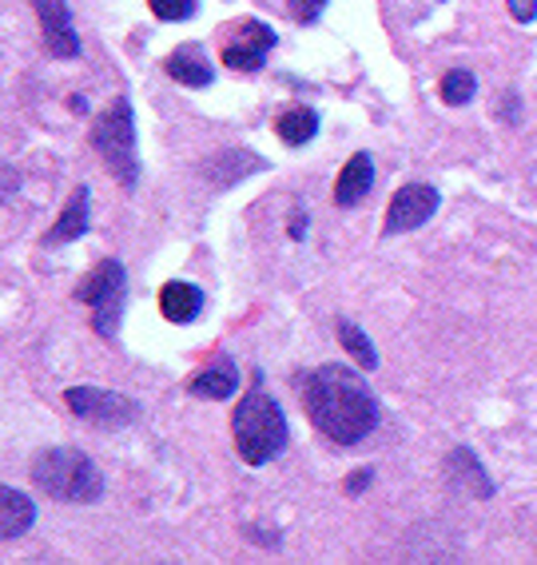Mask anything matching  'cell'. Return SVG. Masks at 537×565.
<instances>
[{
  "label": "cell",
  "instance_id": "44dd1931",
  "mask_svg": "<svg viewBox=\"0 0 537 565\" xmlns=\"http://www.w3.org/2000/svg\"><path fill=\"white\" fill-rule=\"evenodd\" d=\"M287 9L299 24H314L319 21V12L326 9V0H287Z\"/></svg>",
  "mask_w": 537,
  "mask_h": 565
},
{
  "label": "cell",
  "instance_id": "8992f818",
  "mask_svg": "<svg viewBox=\"0 0 537 565\" xmlns=\"http://www.w3.org/2000/svg\"><path fill=\"white\" fill-rule=\"evenodd\" d=\"M64 403H68V411L76 414V418H84V423L92 426H128L136 423V403L132 398H123V394L116 391H100V386H72L68 394H64Z\"/></svg>",
  "mask_w": 537,
  "mask_h": 565
},
{
  "label": "cell",
  "instance_id": "8fae6325",
  "mask_svg": "<svg viewBox=\"0 0 537 565\" xmlns=\"http://www.w3.org/2000/svg\"><path fill=\"white\" fill-rule=\"evenodd\" d=\"M84 232H88V188H76L72 200L64 203L61 220L52 223V232L44 235V243H49V247H64V243L80 239Z\"/></svg>",
  "mask_w": 537,
  "mask_h": 565
},
{
  "label": "cell",
  "instance_id": "7c38bea8",
  "mask_svg": "<svg viewBox=\"0 0 537 565\" xmlns=\"http://www.w3.org/2000/svg\"><path fill=\"white\" fill-rule=\"evenodd\" d=\"M168 76L180 84H187V88H207L212 84V64H207V56L200 52V44H180V49L168 56Z\"/></svg>",
  "mask_w": 537,
  "mask_h": 565
},
{
  "label": "cell",
  "instance_id": "52a82bcc",
  "mask_svg": "<svg viewBox=\"0 0 537 565\" xmlns=\"http://www.w3.org/2000/svg\"><path fill=\"white\" fill-rule=\"evenodd\" d=\"M434 212H438L434 188H430V183H406V188L395 192L390 212H386V223H383L386 239H390V235H402V232H415V227H422Z\"/></svg>",
  "mask_w": 537,
  "mask_h": 565
},
{
  "label": "cell",
  "instance_id": "9c48e42d",
  "mask_svg": "<svg viewBox=\"0 0 537 565\" xmlns=\"http://www.w3.org/2000/svg\"><path fill=\"white\" fill-rule=\"evenodd\" d=\"M36 12H41V29H44V44H49L52 56L61 61H72L80 56V36L72 29V12L64 0H32Z\"/></svg>",
  "mask_w": 537,
  "mask_h": 565
},
{
  "label": "cell",
  "instance_id": "6da1fadb",
  "mask_svg": "<svg viewBox=\"0 0 537 565\" xmlns=\"http://www.w3.org/2000/svg\"><path fill=\"white\" fill-rule=\"evenodd\" d=\"M299 383H303L307 418H311L314 430H323L331 443L355 446L375 430V423H378L375 394L366 391V383L351 366L326 363V366H319V371L303 374Z\"/></svg>",
  "mask_w": 537,
  "mask_h": 565
},
{
  "label": "cell",
  "instance_id": "ac0fdd59",
  "mask_svg": "<svg viewBox=\"0 0 537 565\" xmlns=\"http://www.w3.org/2000/svg\"><path fill=\"white\" fill-rule=\"evenodd\" d=\"M339 343L346 347V354L355 359L363 371H370V366H378V354L375 347H370V339H366V331L358 323H351V319H339Z\"/></svg>",
  "mask_w": 537,
  "mask_h": 565
},
{
  "label": "cell",
  "instance_id": "9a60e30c",
  "mask_svg": "<svg viewBox=\"0 0 537 565\" xmlns=\"http://www.w3.org/2000/svg\"><path fill=\"white\" fill-rule=\"evenodd\" d=\"M32 522H36V505H32V498L21 494V490H12V486H4V490H0V534L21 537Z\"/></svg>",
  "mask_w": 537,
  "mask_h": 565
},
{
  "label": "cell",
  "instance_id": "5b68a950",
  "mask_svg": "<svg viewBox=\"0 0 537 565\" xmlns=\"http://www.w3.org/2000/svg\"><path fill=\"white\" fill-rule=\"evenodd\" d=\"M76 299L96 311V331L116 334V319H120V299H123V267L116 259L96 263L88 271V279L80 282Z\"/></svg>",
  "mask_w": 537,
  "mask_h": 565
},
{
  "label": "cell",
  "instance_id": "ba28073f",
  "mask_svg": "<svg viewBox=\"0 0 537 565\" xmlns=\"http://www.w3.org/2000/svg\"><path fill=\"white\" fill-rule=\"evenodd\" d=\"M271 49H275V32L267 29L264 21H244L239 24V32L227 41L224 64L235 72H255V68H264L267 52Z\"/></svg>",
  "mask_w": 537,
  "mask_h": 565
},
{
  "label": "cell",
  "instance_id": "ffe728a7",
  "mask_svg": "<svg viewBox=\"0 0 537 565\" xmlns=\"http://www.w3.org/2000/svg\"><path fill=\"white\" fill-rule=\"evenodd\" d=\"M160 21H187L200 0H148Z\"/></svg>",
  "mask_w": 537,
  "mask_h": 565
},
{
  "label": "cell",
  "instance_id": "603a6c76",
  "mask_svg": "<svg viewBox=\"0 0 537 565\" xmlns=\"http://www.w3.org/2000/svg\"><path fill=\"white\" fill-rule=\"evenodd\" d=\"M366 482H370V475H366V470H363V475H351V478H346V490H351V494H358Z\"/></svg>",
  "mask_w": 537,
  "mask_h": 565
},
{
  "label": "cell",
  "instance_id": "277c9868",
  "mask_svg": "<svg viewBox=\"0 0 537 565\" xmlns=\"http://www.w3.org/2000/svg\"><path fill=\"white\" fill-rule=\"evenodd\" d=\"M92 143L100 160L112 168V175L123 183V188H136L140 180V160H136V120H132V104L112 100V108L100 111V120L92 128Z\"/></svg>",
  "mask_w": 537,
  "mask_h": 565
},
{
  "label": "cell",
  "instance_id": "5bb4252c",
  "mask_svg": "<svg viewBox=\"0 0 537 565\" xmlns=\"http://www.w3.org/2000/svg\"><path fill=\"white\" fill-rule=\"evenodd\" d=\"M160 311L168 323H192L203 311V295L192 282H168L160 291Z\"/></svg>",
  "mask_w": 537,
  "mask_h": 565
},
{
  "label": "cell",
  "instance_id": "30bf717a",
  "mask_svg": "<svg viewBox=\"0 0 537 565\" xmlns=\"http://www.w3.org/2000/svg\"><path fill=\"white\" fill-rule=\"evenodd\" d=\"M370 188H375V163H370V156L358 152L346 160V168L339 172L335 180V203L339 207H355L358 200H366L370 195Z\"/></svg>",
  "mask_w": 537,
  "mask_h": 565
},
{
  "label": "cell",
  "instance_id": "d6986e66",
  "mask_svg": "<svg viewBox=\"0 0 537 565\" xmlns=\"http://www.w3.org/2000/svg\"><path fill=\"white\" fill-rule=\"evenodd\" d=\"M474 92H477V81L470 76V72H447L442 76V100L447 104H470L474 100Z\"/></svg>",
  "mask_w": 537,
  "mask_h": 565
},
{
  "label": "cell",
  "instance_id": "4fadbf2b",
  "mask_svg": "<svg viewBox=\"0 0 537 565\" xmlns=\"http://www.w3.org/2000/svg\"><path fill=\"white\" fill-rule=\"evenodd\" d=\"M447 475H450V482H454L458 490H466L470 498L494 494V482H490L486 470H482V462H477L470 450H454V455L447 458Z\"/></svg>",
  "mask_w": 537,
  "mask_h": 565
},
{
  "label": "cell",
  "instance_id": "7a4b0ae2",
  "mask_svg": "<svg viewBox=\"0 0 537 565\" xmlns=\"http://www.w3.org/2000/svg\"><path fill=\"white\" fill-rule=\"evenodd\" d=\"M232 430H235V450H239V458H244L247 466L271 462V458L287 446V438H291L279 403H275L259 383L239 398Z\"/></svg>",
  "mask_w": 537,
  "mask_h": 565
},
{
  "label": "cell",
  "instance_id": "2e32d148",
  "mask_svg": "<svg viewBox=\"0 0 537 565\" xmlns=\"http://www.w3.org/2000/svg\"><path fill=\"white\" fill-rule=\"evenodd\" d=\"M235 383H239V374H235L232 363H215L207 366V371H200L192 379V394H200V398H232Z\"/></svg>",
  "mask_w": 537,
  "mask_h": 565
},
{
  "label": "cell",
  "instance_id": "3957f363",
  "mask_svg": "<svg viewBox=\"0 0 537 565\" xmlns=\"http://www.w3.org/2000/svg\"><path fill=\"white\" fill-rule=\"evenodd\" d=\"M32 482L56 502H96L104 494V475L88 455L56 446L32 462Z\"/></svg>",
  "mask_w": 537,
  "mask_h": 565
},
{
  "label": "cell",
  "instance_id": "e0dca14e",
  "mask_svg": "<svg viewBox=\"0 0 537 565\" xmlns=\"http://www.w3.org/2000/svg\"><path fill=\"white\" fill-rule=\"evenodd\" d=\"M275 131H279L283 143H307L314 131H319V116H314L311 108H291L275 120Z\"/></svg>",
  "mask_w": 537,
  "mask_h": 565
},
{
  "label": "cell",
  "instance_id": "cb8c5ba5",
  "mask_svg": "<svg viewBox=\"0 0 537 565\" xmlns=\"http://www.w3.org/2000/svg\"><path fill=\"white\" fill-rule=\"evenodd\" d=\"M303 232H307V215H303V212H294V220H291V235H294V239H303Z\"/></svg>",
  "mask_w": 537,
  "mask_h": 565
},
{
  "label": "cell",
  "instance_id": "7402d4cb",
  "mask_svg": "<svg viewBox=\"0 0 537 565\" xmlns=\"http://www.w3.org/2000/svg\"><path fill=\"white\" fill-rule=\"evenodd\" d=\"M509 12H514V21L517 24H529L534 21V12H537V0H506Z\"/></svg>",
  "mask_w": 537,
  "mask_h": 565
}]
</instances>
